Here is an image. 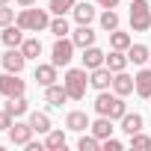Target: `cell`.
<instances>
[{
    "label": "cell",
    "instance_id": "obj_1",
    "mask_svg": "<svg viewBox=\"0 0 151 151\" xmlns=\"http://www.w3.org/2000/svg\"><path fill=\"white\" fill-rule=\"evenodd\" d=\"M50 9H36V6H27V9H21L18 12V18H15V24L21 27V30H27V33H42V30H50V15H47Z\"/></svg>",
    "mask_w": 151,
    "mask_h": 151
},
{
    "label": "cell",
    "instance_id": "obj_2",
    "mask_svg": "<svg viewBox=\"0 0 151 151\" xmlns=\"http://www.w3.org/2000/svg\"><path fill=\"white\" fill-rule=\"evenodd\" d=\"M95 113H98V116H110L113 122H122V116L127 113V104H124L122 95L104 89V92H98V98H95Z\"/></svg>",
    "mask_w": 151,
    "mask_h": 151
},
{
    "label": "cell",
    "instance_id": "obj_3",
    "mask_svg": "<svg viewBox=\"0 0 151 151\" xmlns=\"http://www.w3.org/2000/svg\"><path fill=\"white\" fill-rule=\"evenodd\" d=\"M62 86H65L71 101H83L86 98V86H89V71L86 68H68L65 77H62Z\"/></svg>",
    "mask_w": 151,
    "mask_h": 151
},
{
    "label": "cell",
    "instance_id": "obj_4",
    "mask_svg": "<svg viewBox=\"0 0 151 151\" xmlns=\"http://www.w3.org/2000/svg\"><path fill=\"white\" fill-rule=\"evenodd\" d=\"M130 27H133V33L151 30V3L148 0H130Z\"/></svg>",
    "mask_w": 151,
    "mask_h": 151
},
{
    "label": "cell",
    "instance_id": "obj_5",
    "mask_svg": "<svg viewBox=\"0 0 151 151\" xmlns=\"http://www.w3.org/2000/svg\"><path fill=\"white\" fill-rule=\"evenodd\" d=\"M71 59H74V42H71V36L56 39V42H53V47H50V62L59 68V65H68Z\"/></svg>",
    "mask_w": 151,
    "mask_h": 151
},
{
    "label": "cell",
    "instance_id": "obj_6",
    "mask_svg": "<svg viewBox=\"0 0 151 151\" xmlns=\"http://www.w3.org/2000/svg\"><path fill=\"white\" fill-rule=\"evenodd\" d=\"M27 92V83L18 77L15 71H6V74H0V95H6V98H18Z\"/></svg>",
    "mask_w": 151,
    "mask_h": 151
},
{
    "label": "cell",
    "instance_id": "obj_7",
    "mask_svg": "<svg viewBox=\"0 0 151 151\" xmlns=\"http://www.w3.org/2000/svg\"><path fill=\"white\" fill-rule=\"evenodd\" d=\"M6 133H9V142H12V145H27V142L33 139V133H36V130H33V124H30V122H18V119H15V122H12V127H9Z\"/></svg>",
    "mask_w": 151,
    "mask_h": 151
},
{
    "label": "cell",
    "instance_id": "obj_8",
    "mask_svg": "<svg viewBox=\"0 0 151 151\" xmlns=\"http://www.w3.org/2000/svg\"><path fill=\"white\" fill-rule=\"evenodd\" d=\"M89 86H92V89H98V92L113 89V71H110L107 65H101V68L89 71Z\"/></svg>",
    "mask_w": 151,
    "mask_h": 151
},
{
    "label": "cell",
    "instance_id": "obj_9",
    "mask_svg": "<svg viewBox=\"0 0 151 151\" xmlns=\"http://www.w3.org/2000/svg\"><path fill=\"white\" fill-rule=\"evenodd\" d=\"M113 92L122 95V98H127L130 92H136V80L130 77L127 71H116V74H113Z\"/></svg>",
    "mask_w": 151,
    "mask_h": 151
},
{
    "label": "cell",
    "instance_id": "obj_10",
    "mask_svg": "<svg viewBox=\"0 0 151 151\" xmlns=\"http://www.w3.org/2000/svg\"><path fill=\"white\" fill-rule=\"evenodd\" d=\"M83 68L86 71H95V68H101L104 62H107V53L101 50V47H95V45H89V47H83Z\"/></svg>",
    "mask_w": 151,
    "mask_h": 151
},
{
    "label": "cell",
    "instance_id": "obj_11",
    "mask_svg": "<svg viewBox=\"0 0 151 151\" xmlns=\"http://www.w3.org/2000/svg\"><path fill=\"white\" fill-rule=\"evenodd\" d=\"M24 65H27V56H24V50H21V47H9V50L3 53V68H6V71L21 74V71H24Z\"/></svg>",
    "mask_w": 151,
    "mask_h": 151
},
{
    "label": "cell",
    "instance_id": "obj_12",
    "mask_svg": "<svg viewBox=\"0 0 151 151\" xmlns=\"http://www.w3.org/2000/svg\"><path fill=\"white\" fill-rule=\"evenodd\" d=\"M95 30L89 27V24H77V30H71V42H74V47H89V45H95Z\"/></svg>",
    "mask_w": 151,
    "mask_h": 151
},
{
    "label": "cell",
    "instance_id": "obj_13",
    "mask_svg": "<svg viewBox=\"0 0 151 151\" xmlns=\"http://www.w3.org/2000/svg\"><path fill=\"white\" fill-rule=\"evenodd\" d=\"M33 77H36L39 86H53V83L59 80V77H56V65H53V62H39Z\"/></svg>",
    "mask_w": 151,
    "mask_h": 151
},
{
    "label": "cell",
    "instance_id": "obj_14",
    "mask_svg": "<svg viewBox=\"0 0 151 151\" xmlns=\"http://www.w3.org/2000/svg\"><path fill=\"white\" fill-rule=\"evenodd\" d=\"M89 124H92V122H89V116H86L83 110H71V113L65 116V127L74 130V133H83Z\"/></svg>",
    "mask_w": 151,
    "mask_h": 151
},
{
    "label": "cell",
    "instance_id": "obj_15",
    "mask_svg": "<svg viewBox=\"0 0 151 151\" xmlns=\"http://www.w3.org/2000/svg\"><path fill=\"white\" fill-rule=\"evenodd\" d=\"M24 33H27V30H21L18 24H9V27H3V33H0V42H3L6 47H21Z\"/></svg>",
    "mask_w": 151,
    "mask_h": 151
},
{
    "label": "cell",
    "instance_id": "obj_16",
    "mask_svg": "<svg viewBox=\"0 0 151 151\" xmlns=\"http://www.w3.org/2000/svg\"><path fill=\"white\" fill-rule=\"evenodd\" d=\"M45 101H47L50 107H62V104H65V101H71V98H68L65 86L53 83V86H45Z\"/></svg>",
    "mask_w": 151,
    "mask_h": 151
},
{
    "label": "cell",
    "instance_id": "obj_17",
    "mask_svg": "<svg viewBox=\"0 0 151 151\" xmlns=\"http://www.w3.org/2000/svg\"><path fill=\"white\" fill-rule=\"evenodd\" d=\"M12 119H21V116H27L30 113V101L24 98V95H18V98H6V107H3Z\"/></svg>",
    "mask_w": 151,
    "mask_h": 151
},
{
    "label": "cell",
    "instance_id": "obj_18",
    "mask_svg": "<svg viewBox=\"0 0 151 151\" xmlns=\"http://www.w3.org/2000/svg\"><path fill=\"white\" fill-rule=\"evenodd\" d=\"M133 80H136V95L139 98H151V68H139L133 74Z\"/></svg>",
    "mask_w": 151,
    "mask_h": 151
},
{
    "label": "cell",
    "instance_id": "obj_19",
    "mask_svg": "<svg viewBox=\"0 0 151 151\" xmlns=\"http://www.w3.org/2000/svg\"><path fill=\"white\" fill-rule=\"evenodd\" d=\"M89 130H92L98 139H107V136H113L116 127H113V119H110V116H98V119L89 124Z\"/></svg>",
    "mask_w": 151,
    "mask_h": 151
},
{
    "label": "cell",
    "instance_id": "obj_20",
    "mask_svg": "<svg viewBox=\"0 0 151 151\" xmlns=\"http://www.w3.org/2000/svg\"><path fill=\"white\" fill-rule=\"evenodd\" d=\"M71 15H74V21H77V24H92V21L98 18V12H95L92 3H77V6L71 9Z\"/></svg>",
    "mask_w": 151,
    "mask_h": 151
},
{
    "label": "cell",
    "instance_id": "obj_21",
    "mask_svg": "<svg viewBox=\"0 0 151 151\" xmlns=\"http://www.w3.org/2000/svg\"><path fill=\"white\" fill-rule=\"evenodd\" d=\"M127 62H130V59H127V50H110L104 65L116 74V71H124V68H127Z\"/></svg>",
    "mask_w": 151,
    "mask_h": 151
},
{
    "label": "cell",
    "instance_id": "obj_22",
    "mask_svg": "<svg viewBox=\"0 0 151 151\" xmlns=\"http://www.w3.org/2000/svg\"><path fill=\"white\" fill-rule=\"evenodd\" d=\"M27 122L33 124V130H36V133H50V130H53V127H50V116H47V113H39V110H33Z\"/></svg>",
    "mask_w": 151,
    "mask_h": 151
},
{
    "label": "cell",
    "instance_id": "obj_23",
    "mask_svg": "<svg viewBox=\"0 0 151 151\" xmlns=\"http://www.w3.org/2000/svg\"><path fill=\"white\" fill-rule=\"evenodd\" d=\"M142 124H145V122H142V116H139V113H124V116H122V130H124L127 136L139 133V130H142Z\"/></svg>",
    "mask_w": 151,
    "mask_h": 151
},
{
    "label": "cell",
    "instance_id": "obj_24",
    "mask_svg": "<svg viewBox=\"0 0 151 151\" xmlns=\"http://www.w3.org/2000/svg\"><path fill=\"white\" fill-rule=\"evenodd\" d=\"M127 59H130L133 65H145V62L151 59L148 45H130V47H127Z\"/></svg>",
    "mask_w": 151,
    "mask_h": 151
},
{
    "label": "cell",
    "instance_id": "obj_25",
    "mask_svg": "<svg viewBox=\"0 0 151 151\" xmlns=\"http://www.w3.org/2000/svg\"><path fill=\"white\" fill-rule=\"evenodd\" d=\"M65 145H68V139H65L62 130H50V133H45V148H47V151H65Z\"/></svg>",
    "mask_w": 151,
    "mask_h": 151
},
{
    "label": "cell",
    "instance_id": "obj_26",
    "mask_svg": "<svg viewBox=\"0 0 151 151\" xmlns=\"http://www.w3.org/2000/svg\"><path fill=\"white\" fill-rule=\"evenodd\" d=\"M130 45H133L130 33H122V30H113V33H110V47H113V50H127Z\"/></svg>",
    "mask_w": 151,
    "mask_h": 151
},
{
    "label": "cell",
    "instance_id": "obj_27",
    "mask_svg": "<svg viewBox=\"0 0 151 151\" xmlns=\"http://www.w3.org/2000/svg\"><path fill=\"white\" fill-rule=\"evenodd\" d=\"M98 21H101V30L113 33V30H119V21H122V18H119V12H116V9H104Z\"/></svg>",
    "mask_w": 151,
    "mask_h": 151
},
{
    "label": "cell",
    "instance_id": "obj_28",
    "mask_svg": "<svg viewBox=\"0 0 151 151\" xmlns=\"http://www.w3.org/2000/svg\"><path fill=\"white\" fill-rule=\"evenodd\" d=\"M21 50H24L27 59H39V56H42V42H39V39H24V42H21Z\"/></svg>",
    "mask_w": 151,
    "mask_h": 151
},
{
    "label": "cell",
    "instance_id": "obj_29",
    "mask_svg": "<svg viewBox=\"0 0 151 151\" xmlns=\"http://www.w3.org/2000/svg\"><path fill=\"white\" fill-rule=\"evenodd\" d=\"M50 33H53L56 39H62V36H68V33H71V27H68L65 15H56V18H50Z\"/></svg>",
    "mask_w": 151,
    "mask_h": 151
},
{
    "label": "cell",
    "instance_id": "obj_30",
    "mask_svg": "<svg viewBox=\"0 0 151 151\" xmlns=\"http://www.w3.org/2000/svg\"><path fill=\"white\" fill-rule=\"evenodd\" d=\"M77 148H80V151H98V148H101V139H98L95 133H83V136L77 139Z\"/></svg>",
    "mask_w": 151,
    "mask_h": 151
},
{
    "label": "cell",
    "instance_id": "obj_31",
    "mask_svg": "<svg viewBox=\"0 0 151 151\" xmlns=\"http://www.w3.org/2000/svg\"><path fill=\"white\" fill-rule=\"evenodd\" d=\"M74 6H77V0H50L47 9H50L53 15H65V12H71Z\"/></svg>",
    "mask_w": 151,
    "mask_h": 151
},
{
    "label": "cell",
    "instance_id": "obj_32",
    "mask_svg": "<svg viewBox=\"0 0 151 151\" xmlns=\"http://www.w3.org/2000/svg\"><path fill=\"white\" fill-rule=\"evenodd\" d=\"M130 148H133V151H151V136H145L142 130L133 133V136H130Z\"/></svg>",
    "mask_w": 151,
    "mask_h": 151
},
{
    "label": "cell",
    "instance_id": "obj_33",
    "mask_svg": "<svg viewBox=\"0 0 151 151\" xmlns=\"http://www.w3.org/2000/svg\"><path fill=\"white\" fill-rule=\"evenodd\" d=\"M15 9H9V3L6 6H0V30H3V27H9V24H15Z\"/></svg>",
    "mask_w": 151,
    "mask_h": 151
},
{
    "label": "cell",
    "instance_id": "obj_34",
    "mask_svg": "<svg viewBox=\"0 0 151 151\" xmlns=\"http://www.w3.org/2000/svg\"><path fill=\"white\" fill-rule=\"evenodd\" d=\"M101 148H104V151H122L124 145H122L119 139H113V136H107V139H101Z\"/></svg>",
    "mask_w": 151,
    "mask_h": 151
},
{
    "label": "cell",
    "instance_id": "obj_35",
    "mask_svg": "<svg viewBox=\"0 0 151 151\" xmlns=\"http://www.w3.org/2000/svg\"><path fill=\"white\" fill-rule=\"evenodd\" d=\"M9 127H12V116L6 110H0V130H9Z\"/></svg>",
    "mask_w": 151,
    "mask_h": 151
},
{
    "label": "cell",
    "instance_id": "obj_36",
    "mask_svg": "<svg viewBox=\"0 0 151 151\" xmlns=\"http://www.w3.org/2000/svg\"><path fill=\"white\" fill-rule=\"evenodd\" d=\"M92 3H98V6H104V9H116L119 0H92Z\"/></svg>",
    "mask_w": 151,
    "mask_h": 151
},
{
    "label": "cell",
    "instance_id": "obj_37",
    "mask_svg": "<svg viewBox=\"0 0 151 151\" xmlns=\"http://www.w3.org/2000/svg\"><path fill=\"white\" fill-rule=\"evenodd\" d=\"M15 3H18L21 9H27V6H36V0H15Z\"/></svg>",
    "mask_w": 151,
    "mask_h": 151
},
{
    "label": "cell",
    "instance_id": "obj_38",
    "mask_svg": "<svg viewBox=\"0 0 151 151\" xmlns=\"http://www.w3.org/2000/svg\"><path fill=\"white\" fill-rule=\"evenodd\" d=\"M6 3H9V0H0V6H6Z\"/></svg>",
    "mask_w": 151,
    "mask_h": 151
},
{
    "label": "cell",
    "instance_id": "obj_39",
    "mask_svg": "<svg viewBox=\"0 0 151 151\" xmlns=\"http://www.w3.org/2000/svg\"><path fill=\"white\" fill-rule=\"evenodd\" d=\"M148 62H151V59H148Z\"/></svg>",
    "mask_w": 151,
    "mask_h": 151
}]
</instances>
